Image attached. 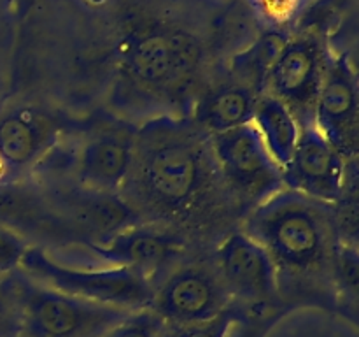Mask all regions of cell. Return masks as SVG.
I'll return each mask as SVG.
<instances>
[{
  "mask_svg": "<svg viewBox=\"0 0 359 337\" xmlns=\"http://www.w3.org/2000/svg\"><path fill=\"white\" fill-rule=\"evenodd\" d=\"M328 63L316 41L298 39L286 42L270 70L265 93L279 98L298 125L314 123V105Z\"/></svg>",
  "mask_w": 359,
  "mask_h": 337,
  "instance_id": "obj_12",
  "label": "cell"
},
{
  "mask_svg": "<svg viewBox=\"0 0 359 337\" xmlns=\"http://www.w3.org/2000/svg\"><path fill=\"white\" fill-rule=\"evenodd\" d=\"M249 2L255 7L258 16H262V20L280 27L291 23L302 13L307 0H249Z\"/></svg>",
  "mask_w": 359,
  "mask_h": 337,
  "instance_id": "obj_24",
  "label": "cell"
},
{
  "mask_svg": "<svg viewBox=\"0 0 359 337\" xmlns=\"http://www.w3.org/2000/svg\"><path fill=\"white\" fill-rule=\"evenodd\" d=\"M135 133L137 125L126 121H112L91 128L72 147V179L90 188L119 193L132 165Z\"/></svg>",
  "mask_w": 359,
  "mask_h": 337,
  "instance_id": "obj_11",
  "label": "cell"
},
{
  "mask_svg": "<svg viewBox=\"0 0 359 337\" xmlns=\"http://www.w3.org/2000/svg\"><path fill=\"white\" fill-rule=\"evenodd\" d=\"M170 325L149 308L133 311L102 337H167Z\"/></svg>",
  "mask_w": 359,
  "mask_h": 337,
  "instance_id": "obj_22",
  "label": "cell"
},
{
  "mask_svg": "<svg viewBox=\"0 0 359 337\" xmlns=\"http://www.w3.org/2000/svg\"><path fill=\"white\" fill-rule=\"evenodd\" d=\"M251 309L256 308H248V305L233 302V304L228 305L223 312H219V315L214 316V318L207 319V322L191 323V325L184 326H170L168 337H226L231 325H233L237 319H241L242 316L248 315Z\"/></svg>",
  "mask_w": 359,
  "mask_h": 337,
  "instance_id": "obj_20",
  "label": "cell"
},
{
  "mask_svg": "<svg viewBox=\"0 0 359 337\" xmlns=\"http://www.w3.org/2000/svg\"><path fill=\"white\" fill-rule=\"evenodd\" d=\"M196 65L188 41L163 34L146 35L133 44L126 60V76L149 100L172 102L184 91Z\"/></svg>",
  "mask_w": 359,
  "mask_h": 337,
  "instance_id": "obj_8",
  "label": "cell"
},
{
  "mask_svg": "<svg viewBox=\"0 0 359 337\" xmlns=\"http://www.w3.org/2000/svg\"><path fill=\"white\" fill-rule=\"evenodd\" d=\"M298 128L300 133L293 154L280 168L284 186L321 202H339L346 190L347 161L314 123L298 125Z\"/></svg>",
  "mask_w": 359,
  "mask_h": 337,
  "instance_id": "obj_13",
  "label": "cell"
},
{
  "mask_svg": "<svg viewBox=\"0 0 359 337\" xmlns=\"http://www.w3.org/2000/svg\"><path fill=\"white\" fill-rule=\"evenodd\" d=\"M259 97L262 95L241 81L224 84L196 100L191 121L207 136H216L248 125L252 123Z\"/></svg>",
  "mask_w": 359,
  "mask_h": 337,
  "instance_id": "obj_17",
  "label": "cell"
},
{
  "mask_svg": "<svg viewBox=\"0 0 359 337\" xmlns=\"http://www.w3.org/2000/svg\"><path fill=\"white\" fill-rule=\"evenodd\" d=\"M214 265L237 304L256 309L286 308L277 291V274L272 258L242 230L231 232L217 246Z\"/></svg>",
  "mask_w": 359,
  "mask_h": 337,
  "instance_id": "obj_9",
  "label": "cell"
},
{
  "mask_svg": "<svg viewBox=\"0 0 359 337\" xmlns=\"http://www.w3.org/2000/svg\"><path fill=\"white\" fill-rule=\"evenodd\" d=\"M358 84L346 58L328 63L318 100L314 125L344 160L358 154Z\"/></svg>",
  "mask_w": 359,
  "mask_h": 337,
  "instance_id": "obj_16",
  "label": "cell"
},
{
  "mask_svg": "<svg viewBox=\"0 0 359 337\" xmlns=\"http://www.w3.org/2000/svg\"><path fill=\"white\" fill-rule=\"evenodd\" d=\"M241 230L272 258L283 305L339 309L335 258L342 241L332 204L283 188L249 211Z\"/></svg>",
  "mask_w": 359,
  "mask_h": 337,
  "instance_id": "obj_2",
  "label": "cell"
},
{
  "mask_svg": "<svg viewBox=\"0 0 359 337\" xmlns=\"http://www.w3.org/2000/svg\"><path fill=\"white\" fill-rule=\"evenodd\" d=\"M23 304V337H102L133 311L84 300L14 270Z\"/></svg>",
  "mask_w": 359,
  "mask_h": 337,
  "instance_id": "obj_4",
  "label": "cell"
},
{
  "mask_svg": "<svg viewBox=\"0 0 359 337\" xmlns=\"http://www.w3.org/2000/svg\"><path fill=\"white\" fill-rule=\"evenodd\" d=\"M65 119L34 104H14L0 111V164L7 179H20L60 143Z\"/></svg>",
  "mask_w": 359,
  "mask_h": 337,
  "instance_id": "obj_10",
  "label": "cell"
},
{
  "mask_svg": "<svg viewBox=\"0 0 359 337\" xmlns=\"http://www.w3.org/2000/svg\"><path fill=\"white\" fill-rule=\"evenodd\" d=\"M119 195L142 221L195 223L212 207L237 206L219 174L212 147L191 119L156 116L137 126L130 171Z\"/></svg>",
  "mask_w": 359,
  "mask_h": 337,
  "instance_id": "obj_1",
  "label": "cell"
},
{
  "mask_svg": "<svg viewBox=\"0 0 359 337\" xmlns=\"http://www.w3.org/2000/svg\"><path fill=\"white\" fill-rule=\"evenodd\" d=\"M0 225L28 242L34 237L49 244H74L83 237L60 216L42 190L23 179L0 181Z\"/></svg>",
  "mask_w": 359,
  "mask_h": 337,
  "instance_id": "obj_15",
  "label": "cell"
},
{
  "mask_svg": "<svg viewBox=\"0 0 359 337\" xmlns=\"http://www.w3.org/2000/svg\"><path fill=\"white\" fill-rule=\"evenodd\" d=\"M219 174L245 214L284 188L280 167L252 123L209 136Z\"/></svg>",
  "mask_w": 359,
  "mask_h": 337,
  "instance_id": "obj_5",
  "label": "cell"
},
{
  "mask_svg": "<svg viewBox=\"0 0 359 337\" xmlns=\"http://www.w3.org/2000/svg\"><path fill=\"white\" fill-rule=\"evenodd\" d=\"M2 279H4V277H2V276H0V283H2Z\"/></svg>",
  "mask_w": 359,
  "mask_h": 337,
  "instance_id": "obj_26",
  "label": "cell"
},
{
  "mask_svg": "<svg viewBox=\"0 0 359 337\" xmlns=\"http://www.w3.org/2000/svg\"><path fill=\"white\" fill-rule=\"evenodd\" d=\"M284 46H286V39L279 34H272L263 37L251 51L238 56L235 60L233 70L241 83L251 86L256 93H265L269 74Z\"/></svg>",
  "mask_w": 359,
  "mask_h": 337,
  "instance_id": "obj_19",
  "label": "cell"
},
{
  "mask_svg": "<svg viewBox=\"0 0 359 337\" xmlns=\"http://www.w3.org/2000/svg\"><path fill=\"white\" fill-rule=\"evenodd\" d=\"M168 332H170V330H168ZM167 337H168V336H167Z\"/></svg>",
  "mask_w": 359,
  "mask_h": 337,
  "instance_id": "obj_27",
  "label": "cell"
},
{
  "mask_svg": "<svg viewBox=\"0 0 359 337\" xmlns=\"http://www.w3.org/2000/svg\"><path fill=\"white\" fill-rule=\"evenodd\" d=\"M20 270L30 279L62 293L126 311L149 308L154 295V284L137 270L125 267H67L49 258L41 246H28Z\"/></svg>",
  "mask_w": 359,
  "mask_h": 337,
  "instance_id": "obj_3",
  "label": "cell"
},
{
  "mask_svg": "<svg viewBox=\"0 0 359 337\" xmlns=\"http://www.w3.org/2000/svg\"><path fill=\"white\" fill-rule=\"evenodd\" d=\"M291 309L272 308V309H251L245 316L231 325L226 337H266L272 326Z\"/></svg>",
  "mask_w": 359,
  "mask_h": 337,
  "instance_id": "obj_23",
  "label": "cell"
},
{
  "mask_svg": "<svg viewBox=\"0 0 359 337\" xmlns=\"http://www.w3.org/2000/svg\"><path fill=\"white\" fill-rule=\"evenodd\" d=\"M231 304L233 298L216 265L188 263L175 267L161 283H156L149 309L170 326H184L207 322Z\"/></svg>",
  "mask_w": 359,
  "mask_h": 337,
  "instance_id": "obj_7",
  "label": "cell"
},
{
  "mask_svg": "<svg viewBox=\"0 0 359 337\" xmlns=\"http://www.w3.org/2000/svg\"><path fill=\"white\" fill-rule=\"evenodd\" d=\"M28 246L30 244L23 237L0 225V276L4 277L20 269Z\"/></svg>",
  "mask_w": 359,
  "mask_h": 337,
  "instance_id": "obj_25",
  "label": "cell"
},
{
  "mask_svg": "<svg viewBox=\"0 0 359 337\" xmlns=\"http://www.w3.org/2000/svg\"><path fill=\"white\" fill-rule=\"evenodd\" d=\"M91 255L111 267H125L146 276L156 286V279L165 267L184 249V237L168 228L137 223L118 232L104 242L86 244Z\"/></svg>",
  "mask_w": 359,
  "mask_h": 337,
  "instance_id": "obj_14",
  "label": "cell"
},
{
  "mask_svg": "<svg viewBox=\"0 0 359 337\" xmlns=\"http://www.w3.org/2000/svg\"><path fill=\"white\" fill-rule=\"evenodd\" d=\"M41 190L56 213L86 244L104 242L118 232L140 223L119 193L90 188L72 178L42 179Z\"/></svg>",
  "mask_w": 359,
  "mask_h": 337,
  "instance_id": "obj_6",
  "label": "cell"
},
{
  "mask_svg": "<svg viewBox=\"0 0 359 337\" xmlns=\"http://www.w3.org/2000/svg\"><path fill=\"white\" fill-rule=\"evenodd\" d=\"M252 125L262 136L270 157L283 168L290 161L300 133L294 116L279 98L263 93L256 102Z\"/></svg>",
  "mask_w": 359,
  "mask_h": 337,
  "instance_id": "obj_18",
  "label": "cell"
},
{
  "mask_svg": "<svg viewBox=\"0 0 359 337\" xmlns=\"http://www.w3.org/2000/svg\"><path fill=\"white\" fill-rule=\"evenodd\" d=\"M23 304L14 272L0 283V337H23Z\"/></svg>",
  "mask_w": 359,
  "mask_h": 337,
  "instance_id": "obj_21",
  "label": "cell"
}]
</instances>
